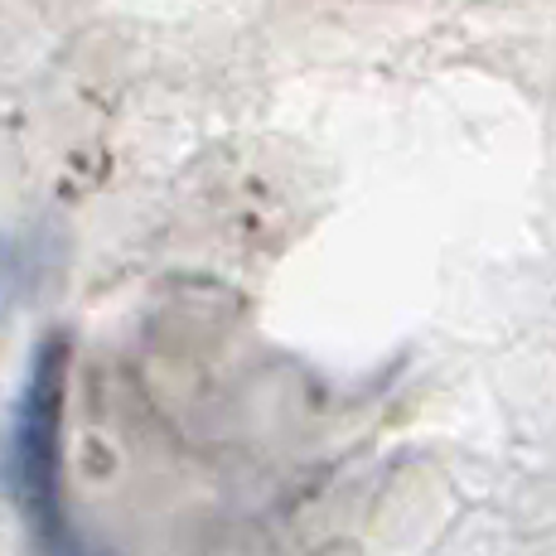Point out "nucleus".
I'll return each mask as SVG.
<instances>
[{
    "instance_id": "obj_1",
    "label": "nucleus",
    "mask_w": 556,
    "mask_h": 556,
    "mask_svg": "<svg viewBox=\"0 0 556 556\" xmlns=\"http://www.w3.org/2000/svg\"><path fill=\"white\" fill-rule=\"evenodd\" d=\"M68 363L73 344L68 334H45L25 368V388L10 421V451H5V479L15 494L25 522L35 528L45 556L73 552L68 522H63V402H68Z\"/></svg>"
},
{
    "instance_id": "obj_2",
    "label": "nucleus",
    "mask_w": 556,
    "mask_h": 556,
    "mask_svg": "<svg viewBox=\"0 0 556 556\" xmlns=\"http://www.w3.org/2000/svg\"><path fill=\"white\" fill-rule=\"evenodd\" d=\"M29 256H35V248H25L20 238L0 232V319L20 305L25 286H35V262H29Z\"/></svg>"
}]
</instances>
